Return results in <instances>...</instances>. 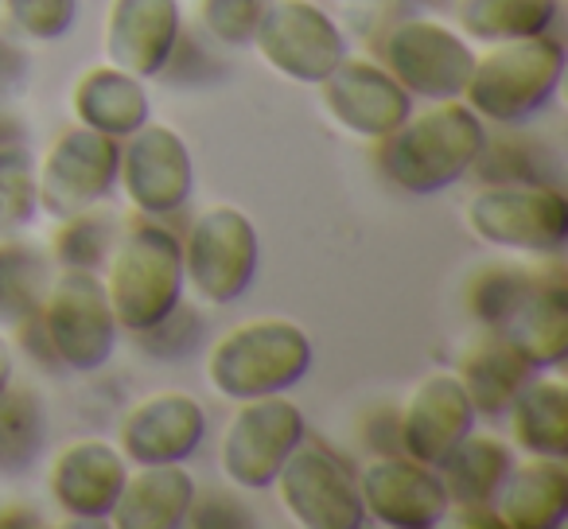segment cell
<instances>
[{"label":"cell","instance_id":"obj_9","mask_svg":"<svg viewBox=\"0 0 568 529\" xmlns=\"http://www.w3.org/2000/svg\"><path fill=\"white\" fill-rule=\"evenodd\" d=\"M118 164L121 144L113 136L94 133L87 125L63 129L36 164L40 214H48L51 222H63L71 214L105 203L118 187Z\"/></svg>","mask_w":568,"mask_h":529},{"label":"cell","instance_id":"obj_35","mask_svg":"<svg viewBox=\"0 0 568 529\" xmlns=\"http://www.w3.org/2000/svg\"><path fill=\"white\" fill-rule=\"evenodd\" d=\"M136 339L149 350H156V358H183L191 350V343L199 339V316H187L180 304L164 324H156L152 332H141Z\"/></svg>","mask_w":568,"mask_h":529},{"label":"cell","instance_id":"obj_25","mask_svg":"<svg viewBox=\"0 0 568 529\" xmlns=\"http://www.w3.org/2000/svg\"><path fill=\"white\" fill-rule=\"evenodd\" d=\"M506 420L514 448L526 456L568 459V386L560 378L534 374L510 401Z\"/></svg>","mask_w":568,"mask_h":529},{"label":"cell","instance_id":"obj_6","mask_svg":"<svg viewBox=\"0 0 568 529\" xmlns=\"http://www.w3.org/2000/svg\"><path fill=\"white\" fill-rule=\"evenodd\" d=\"M464 222L495 250L549 257L568 242V199L549 183H487L467 199Z\"/></svg>","mask_w":568,"mask_h":529},{"label":"cell","instance_id":"obj_15","mask_svg":"<svg viewBox=\"0 0 568 529\" xmlns=\"http://www.w3.org/2000/svg\"><path fill=\"white\" fill-rule=\"evenodd\" d=\"M206 436V409L183 389H160L133 401L121 417L118 448L129 464H187Z\"/></svg>","mask_w":568,"mask_h":529},{"label":"cell","instance_id":"obj_33","mask_svg":"<svg viewBox=\"0 0 568 529\" xmlns=\"http://www.w3.org/2000/svg\"><path fill=\"white\" fill-rule=\"evenodd\" d=\"M0 9L24 40L59 43L79 24L82 0H0Z\"/></svg>","mask_w":568,"mask_h":529},{"label":"cell","instance_id":"obj_30","mask_svg":"<svg viewBox=\"0 0 568 529\" xmlns=\"http://www.w3.org/2000/svg\"><path fill=\"white\" fill-rule=\"evenodd\" d=\"M118 234H121L118 214L98 203V206H90V211L71 214V218L59 222L55 237H51V253H55V261L63 269L98 273L105 265V257H110Z\"/></svg>","mask_w":568,"mask_h":529},{"label":"cell","instance_id":"obj_28","mask_svg":"<svg viewBox=\"0 0 568 529\" xmlns=\"http://www.w3.org/2000/svg\"><path fill=\"white\" fill-rule=\"evenodd\" d=\"M48 444V401L32 386L0 389V471L20 475Z\"/></svg>","mask_w":568,"mask_h":529},{"label":"cell","instance_id":"obj_29","mask_svg":"<svg viewBox=\"0 0 568 529\" xmlns=\"http://www.w3.org/2000/svg\"><path fill=\"white\" fill-rule=\"evenodd\" d=\"M48 285V257L17 237H4L0 242V324L20 327L40 316Z\"/></svg>","mask_w":568,"mask_h":529},{"label":"cell","instance_id":"obj_26","mask_svg":"<svg viewBox=\"0 0 568 529\" xmlns=\"http://www.w3.org/2000/svg\"><path fill=\"white\" fill-rule=\"evenodd\" d=\"M514 467V448L495 436H475V428L436 464L452 506H490Z\"/></svg>","mask_w":568,"mask_h":529},{"label":"cell","instance_id":"obj_34","mask_svg":"<svg viewBox=\"0 0 568 529\" xmlns=\"http://www.w3.org/2000/svg\"><path fill=\"white\" fill-rule=\"evenodd\" d=\"M195 12L211 40L226 48H250L265 0H195Z\"/></svg>","mask_w":568,"mask_h":529},{"label":"cell","instance_id":"obj_3","mask_svg":"<svg viewBox=\"0 0 568 529\" xmlns=\"http://www.w3.org/2000/svg\"><path fill=\"white\" fill-rule=\"evenodd\" d=\"M105 296L118 327L141 335L183 304V245L160 222H129L105 257Z\"/></svg>","mask_w":568,"mask_h":529},{"label":"cell","instance_id":"obj_23","mask_svg":"<svg viewBox=\"0 0 568 529\" xmlns=\"http://www.w3.org/2000/svg\"><path fill=\"white\" fill-rule=\"evenodd\" d=\"M71 110L79 125L113 136V141H125L129 133H136L149 121L152 105L149 94H144V79H133L121 67L105 63L79 74L71 90Z\"/></svg>","mask_w":568,"mask_h":529},{"label":"cell","instance_id":"obj_10","mask_svg":"<svg viewBox=\"0 0 568 529\" xmlns=\"http://www.w3.org/2000/svg\"><path fill=\"white\" fill-rule=\"evenodd\" d=\"M284 513L304 529H363L366 510L351 464L327 444L301 440L273 479Z\"/></svg>","mask_w":568,"mask_h":529},{"label":"cell","instance_id":"obj_4","mask_svg":"<svg viewBox=\"0 0 568 529\" xmlns=\"http://www.w3.org/2000/svg\"><path fill=\"white\" fill-rule=\"evenodd\" d=\"M565 43L552 40L549 32L521 35V40H503L475 55L471 79H467L459 102L471 105L475 118L495 121V125H521L549 110L565 82Z\"/></svg>","mask_w":568,"mask_h":529},{"label":"cell","instance_id":"obj_7","mask_svg":"<svg viewBox=\"0 0 568 529\" xmlns=\"http://www.w3.org/2000/svg\"><path fill=\"white\" fill-rule=\"evenodd\" d=\"M183 245V288L203 304L226 308L237 304L257 281L261 242L250 214L237 206L214 203L195 214Z\"/></svg>","mask_w":568,"mask_h":529},{"label":"cell","instance_id":"obj_11","mask_svg":"<svg viewBox=\"0 0 568 529\" xmlns=\"http://www.w3.org/2000/svg\"><path fill=\"white\" fill-rule=\"evenodd\" d=\"M253 48L268 71L296 87H320L347 55L339 24L316 0H273L265 4L253 32Z\"/></svg>","mask_w":568,"mask_h":529},{"label":"cell","instance_id":"obj_24","mask_svg":"<svg viewBox=\"0 0 568 529\" xmlns=\"http://www.w3.org/2000/svg\"><path fill=\"white\" fill-rule=\"evenodd\" d=\"M459 382H464L467 397L475 405V417H506L510 401L521 394L534 366L510 347L498 332H487L483 339H475L459 358Z\"/></svg>","mask_w":568,"mask_h":529},{"label":"cell","instance_id":"obj_5","mask_svg":"<svg viewBox=\"0 0 568 529\" xmlns=\"http://www.w3.org/2000/svg\"><path fill=\"white\" fill-rule=\"evenodd\" d=\"M36 324L48 343V355L74 374L102 370L118 347V316L102 277L90 269H63L51 277Z\"/></svg>","mask_w":568,"mask_h":529},{"label":"cell","instance_id":"obj_31","mask_svg":"<svg viewBox=\"0 0 568 529\" xmlns=\"http://www.w3.org/2000/svg\"><path fill=\"white\" fill-rule=\"evenodd\" d=\"M40 218L36 156L28 144H0V237H20Z\"/></svg>","mask_w":568,"mask_h":529},{"label":"cell","instance_id":"obj_17","mask_svg":"<svg viewBox=\"0 0 568 529\" xmlns=\"http://www.w3.org/2000/svg\"><path fill=\"white\" fill-rule=\"evenodd\" d=\"M475 428V405L456 370H433L409 389L397 413V448L436 467Z\"/></svg>","mask_w":568,"mask_h":529},{"label":"cell","instance_id":"obj_13","mask_svg":"<svg viewBox=\"0 0 568 529\" xmlns=\"http://www.w3.org/2000/svg\"><path fill=\"white\" fill-rule=\"evenodd\" d=\"M118 183L125 199L144 218H168L183 211L195 195V160L191 149L172 125L144 121L136 133L125 136L118 164Z\"/></svg>","mask_w":568,"mask_h":529},{"label":"cell","instance_id":"obj_19","mask_svg":"<svg viewBox=\"0 0 568 529\" xmlns=\"http://www.w3.org/2000/svg\"><path fill=\"white\" fill-rule=\"evenodd\" d=\"M180 0H110L105 9V59L133 79H156L180 48Z\"/></svg>","mask_w":568,"mask_h":529},{"label":"cell","instance_id":"obj_20","mask_svg":"<svg viewBox=\"0 0 568 529\" xmlns=\"http://www.w3.org/2000/svg\"><path fill=\"white\" fill-rule=\"evenodd\" d=\"M506 343L534 366L537 374L557 370L568 355V281L557 253H549L541 269H534V285L521 304L498 327Z\"/></svg>","mask_w":568,"mask_h":529},{"label":"cell","instance_id":"obj_12","mask_svg":"<svg viewBox=\"0 0 568 529\" xmlns=\"http://www.w3.org/2000/svg\"><path fill=\"white\" fill-rule=\"evenodd\" d=\"M382 67L425 102H448L459 98L471 79L475 51L464 32L433 17H409L382 35Z\"/></svg>","mask_w":568,"mask_h":529},{"label":"cell","instance_id":"obj_27","mask_svg":"<svg viewBox=\"0 0 568 529\" xmlns=\"http://www.w3.org/2000/svg\"><path fill=\"white\" fill-rule=\"evenodd\" d=\"M560 4L565 0H456V20L467 40L503 43L549 32Z\"/></svg>","mask_w":568,"mask_h":529},{"label":"cell","instance_id":"obj_14","mask_svg":"<svg viewBox=\"0 0 568 529\" xmlns=\"http://www.w3.org/2000/svg\"><path fill=\"white\" fill-rule=\"evenodd\" d=\"M366 518L386 529H436L448 521L452 498L436 467L402 456L371 459L355 475Z\"/></svg>","mask_w":568,"mask_h":529},{"label":"cell","instance_id":"obj_2","mask_svg":"<svg viewBox=\"0 0 568 529\" xmlns=\"http://www.w3.org/2000/svg\"><path fill=\"white\" fill-rule=\"evenodd\" d=\"M316 363L308 332L296 319L257 316L222 332L206 350V382L226 401L288 394Z\"/></svg>","mask_w":568,"mask_h":529},{"label":"cell","instance_id":"obj_18","mask_svg":"<svg viewBox=\"0 0 568 529\" xmlns=\"http://www.w3.org/2000/svg\"><path fill=\"white\" fill-rule=\"evenodd\" d=\"M129 459L102 436H82L55 451L48 487L55 506L71 521H110V510L125 487Z\"/></svg>","mask_w":568,"mask_h":529},{"label":"cell","instance_id":"obj_36","mask_svg":"<svg viewBox=\"0 0 568 529\" xmlns=\"http://www.w3.org/2000/svg\"><path fill=\"white\" fill-rule=\"evenodd\" d=\"M187 526H253V513H245L242 502H230L222 495H206L203 502H191Z\"/></svg>","mask_w":568,"mask_h":529},{"label":"cell","instance_id":"obj_1","mask_svg":"<svg viewBox=\"0 0 568 529\" xmlns=\"http://www.w3.org/2000/svg\"><path fill=\"white\" fill-rule=\"evenodd\" d=\"M487 144V121L475 118L459 98L433 102L409 113L389 136L378 141V167L389 183L409 195H440L456 187Z\"/></svg>","mask_w":568,"mask_h":529},{"label":"cell","instance_id":"obj_37","mask_svg":"<svg viewBox=\"0 0 568 529\" xmlns=\"http://www.w3.org/2000/svg\"><path fill=\"white\" fill-rule=\"evenodd\" d=\"M28 74H32V55L17 43L0 40V102L4 98H17L24 90Z\"/></svg>","mask_w":568,"mask_h":529},{"label":"cell","instance_id":"obj_8","mask_svg":"<svg viewBox=\"0 0 568 529\" xmlns=\"http://www.w3.org/2000/svg\"><path fill=\"white\" fill-rule=\"evenodd\" d=\"M304 433V413L296 401H288V394L237 401L219 440L222 479L237 490H268Z\"/></svg>","mask_w":568,"mask_h":529},{"label":"cell","instance_id":"obj_32","mask_svg":"<svg viewBox=\"0 0 568 529\" xmlns=\"http://www.w3.org/2000/svg\"><path fill=\"white\" fill-rule=\"evenodd\" d=\"M534 285V269L521 265H483L471 281H467V312L483 324V332H498L510 319V312L521 304V296Z\"/></svg>","mask_w":568,"mask_h":529},{"label":"cell","instance_id":"obj_22","mask_svg":"<svg viewBox=\"0 0 568 529\" xmlns=\"http://www.w3.org/2000/svg\"><path fill=\"white\" fill-rule=\"evenodd\" d=\"M195 502V479L183 464H149L125 475L110 521L118 529H180Z\"/></svg>","mask_w":568,"mask_h":529},{"label":"cell","instance_id":"obj_21","mask_svg":"<svg viewBox=\"0 0 568 529\" xmlns=\"http://www.w3.org/2000/svg\"><path fill=\"white\" fill-rule=\"evenodd\" d=\"M490 506L506 529H560L568 518V464L549 456L514 464Z\"/></svg>","mask_w":568,"mask_h":529},{"label":"cell","instance_id":"obj_38","mask_svg":"<svg viewBox=\"0 0 568 529\" xmlns=\"http://www.w3.org/2000/svg\"><path fill=\"white\" fill-rule=\"evenodd\" d=\"M12 355H17V350H12V339L0 332V389L9 386L12 374H17V358H12Z\"/></svg>","mask_w":568,"mask_h":529},{"label":"cell","instance_id":"obj_16","mask_svg":"<svg viewBox=\"0 0 568 529\" xmlns=\"http://www.w3.org/2000/svg\"><path fill=\"white\" fill-rule=\"evenodd\" d=\"M320 94H324L327 113L339 121V129L366 136V141L389 136L413 113L409 90L382 63L355 55L339 59V67L320 82Z\"/></svg>","mask_w":568,"mask_h":529}]
</instances>
